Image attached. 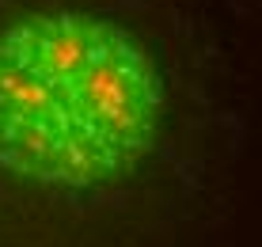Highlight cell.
<instances>
[{
  "label": "cell",
  "instance_id": "6da1fadb",
  "mask_svg": "<svg viewBox=\"0 0 262 247\" xmlns=\"http://www.w3.org/2000/svg\"><path fill=\"white\" fill-rule=\"evenodd\" d=\"M164 91L122 27L38 15L0 38V163L53 187L129 171L160 126Z\"/></svg>",
  "mask_w": 262,
  "mask_h": 247
}]
</instances>
